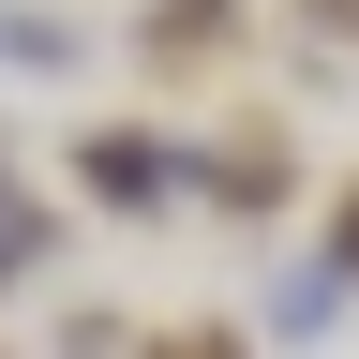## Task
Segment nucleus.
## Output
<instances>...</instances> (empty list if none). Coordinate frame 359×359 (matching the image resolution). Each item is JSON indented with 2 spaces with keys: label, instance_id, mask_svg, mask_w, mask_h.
Instances as JSON below:
<instances>
[{
  "label": "nucleus",
  "instance_id": "f03ea898",
  "mask_svg": "<svg viewBox=\"0 0 359 359\" xmlns=\"http://www.w3.org/2000/svg\"><path fill=\"white\" fill-rule=\"evenodd\" d=\"M75 180H90L105 210H150V195H165V150H150V135H90V165H75Z\"/></svg>",
  "mask_w": 359,
  "mask_h": 359
},
{
  "label": "nucleus",
  "instance_id": "f257e3e1",
  "mask_svg": "<svg viewBox=\"0 0 359 359\" xmlns=\"http://www.w3.org/2000/svg\"><path fill=\"white\" fill-rule=\"evenodd\" d=\"M285 180H299V150H285V135H269V120H240V135H224V150H210V195H224V210H269V195H285Z\"/></svg>",
  "mask_w": 359,
  "mask_h": 359
},
{
  "label": "nucleus",
  "instance_id": "7ed1b4c3",
  "mask_svg": "<svg viewBox=\"0 0 359 359\" xmlns=\"http://www.w3.org/2000/svg\"><path fill=\"white\" fill-rule=\"evenodd\" d=\"M330 269H359V180H344V224H330Z\"/></svg>",
  "mask_w": 359,
  "mask_h": 359
}]
</instances>
